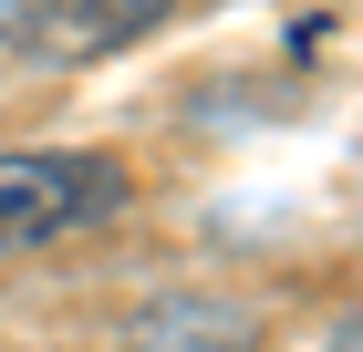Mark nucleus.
<instances>
[{"instance_id": "1", "label": "nucleus", "mask_w": 363, "mask_h": 352, "mask_svg": "<svg viewBox=\"0 0 363 352\" xmlns=\"http://www.w3.org/2000/svg\"><path fill=\"white\" fill-rule=\"evenodd\" d=\"M114 208H125V166L114 156H0V249L104 228Z\"/></svg>"}, {"instance_id": "2", "label": "nucleus", "mask_w": 363, "mask_h": 352, "mask_svg": "<svg viewBox=\"0 0 363 352\" xmlns=\"http://www.w3.org/2000/svg\"><path fill=\"white\" fill-rule=\"evenodd\" d=\"M167 11L177 0H11V42L31 62H94L135 31H156Z\"/></svg>"}, {"instance_id": "3", "label": "nucleus", "mask_w": 363, "mask_h": 352, "mask_svg": "<svg viewBox=\"0 0 363 352\" xmlns=\"http://www.w3.org/2000/svg\"><path fill=\"white\" fill-rule=\"evenodd\" d=\"M135 352H259L239 322H218V311H167V322H145Z\"/></svg>"}]
</instances>
